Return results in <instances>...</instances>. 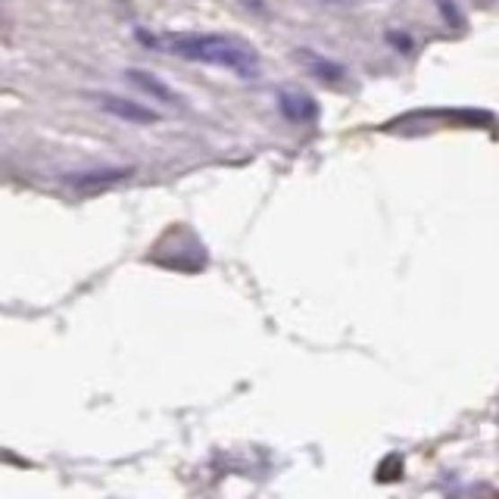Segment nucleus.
Returning <instances> with one entry per match:
<instances>
[{
    "mask_svg": "<svg viewBox=\"0 0 499 499\" xmlns=\"http://www.w3.org/2000/svg\"><path fill=\"white\" fill-rule=\"evenodd\" d=\"M94 103L101 109H107L109 116L125 119L131 125H153V122H160V113H156V109L144 107V103H137V101H128V97H119V94H107V91H101V94H94Z\"/></svg>",
    "mask_w": 499,
    "mask_h": 499,
    "instance_id": "obj_2",
    "label": "nucleus"
},
{
    "mask_svg": "<svg viewBox=\"0 0 499 499\" xmlns=\"http://www.w3.org/2000/svg\"><path fill=\"white\" fill-rule=\"evenodd\" d=\"M387 41H390V44H397V48H406V50L412 48V41H409V38H406V35H397V31H390V35H387Z\"/></svg>",
    "mask_w": 499,
    "mask_h": 499,
    "instance_id": "obj_8",
    "label": "nucleus"
},
{
    "mask_svg": "<svg viewBox=\"0 0 499 499\" xmlns=\"http://www.w3.org/2000/svg\"><path fill=\"white\" fill-rule=\"evenodd\" d=\"M241 4H244L247 10H253V13H266V0H241Z\"/></svg>",
    "mask_w": 499,
    "mask_h": 499,
    "instance_id": "obj_9",
    "label": "nucleus"
},
{
    "mask_svg": "<svg viewBox=\"0 0 499 499\" xmlns=\"http://www.w3.org/2000/svg\"><path fill=\"white\" fill-rule=\"evenodd\" d=\"M131 172H135L131 166H103V169H91V172L69 175V179H66V185H72L78 190H101V188L119 185V181L128 179Z\"/></svg>",
    "mask_w": 499,
    "mask_h": 499,
    "instance_id": "obj_3",
    "label": "nucleus"
},
{
    "mask_svg": "<svg viewBox=\"0 0 499 499\" xmlns=\"http://www.w3.org/2000/svg\"><path fill=\"white\" fill-rule=\"evenodd\" d=\"M319 4H334V6H344V4H350V0H319Z\"/></svg>",
    "mask_w": 499,
    "mask_h": 499,
    "instance_id": "obj_10",
    "label": "nucleus"
},
{
    "mask_svg": "<svg viewBox=\"0 0 499 499\" xmlns=\"http://www.w3.org/2000/svg\"><path fill=\"white\" fill-rule=\"evenodd\" d=\"M437 4V10H440V16H443V22L446 25H452V29H462V13H459V6L452 4V0H434Z\"/></svg>",
    "mask_w": 499,
    "mask_h": 499,
    "instance_id": "obj_7",
    "label": "nucleus"
},
{
    "mask_svg": "<svg viewBox=\"0 0 499 499\" xmlns=\"http://www.w3.org/2000/svg\"><path fill=\"white\" fill-rule=\"evenodd\" d=\"M128 75V82L135 84L137 91H144V94H150L153 101L166 103V107H181V97L175 94L172 88H169L166 82H160V78L153 75V72H144V69H128L125 72Z\"/></svg>",
    "mask_w": 499,
    "mask_h": 499,
    "instance_id": "obj_5",
    "label": "nucleus"
},
{
    "mask_svg": "<svg viewBox=\"0 0 499 499\" xmlns=\"http://www.w3.org/2000/svg\"><path fill=\"white\" fill-rule=\"evenodd\" d=\"M297 60L310 69V75H315L319 82H340V78L346 75V69L340 63H334V60H325V57H319L315 50L310 48H300L297 50Z\"/></svg>",
    "mask_w": 499,
    "mask_h": 499,
    "instance_id": "obj_6",
    "label": "nucleus"
},
{
    "mask_svg": "<svg viewBox=\"0 0 499 499\" xmlns=\"http://www.w3.org/2000/svg\"><path fill=\"white\" fill-rule=\"evenodd\" d=\"M278 109L287 122H297V125L315 122V116H319V103L310 94H303V91H281Z\"/></svg>",
    "mask_w": 499,
    "mask_h": 499,
    "instance_id": "obj_4",
    "label": "nucleus"
},
{
    "mask_svg": "<svg viewBox=\"0 0 499 499\" xmlns=\"http://www.w3.org/2000/svg\"><path fill=\"white\" fill-rule=\"evenodd\" d=\"M137 41H144L147 48H160L162 54L181 57L190 63H209L222 66V69L238 72L241 78H256L259 75V57L250 44L238 41L228 35H197V31H185V35H137Z\"/></svg>",
    "mask_w": 499,
    "mask_h": 499,
    "instance_id": "obj_1",
    "label": "nucleus"
}]
</instances>
